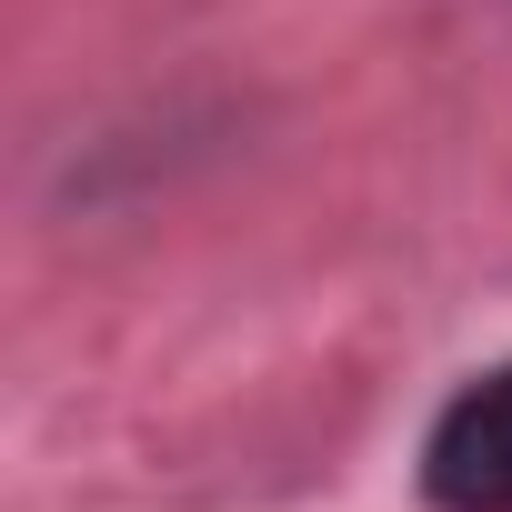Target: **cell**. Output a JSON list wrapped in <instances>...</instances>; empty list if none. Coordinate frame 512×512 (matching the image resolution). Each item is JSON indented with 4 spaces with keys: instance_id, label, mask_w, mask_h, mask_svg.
Masks as SVG:
<instances>
[{
    "instance_id": "cell-1",
    "label": "cell",
    "mask_w": 512,
    "mask_h": 512,
    "mask_svg": "<svg viewBox=\"0 0 512 512\" xmlns=\"http://www.w3.org/2000/svg\"><path fill=\"white\" fill-rule=\"evenodd\" d=\"M422 492H432V512H512V362L472 372L432 412Z\"/></svg>"
}]
</instances>
